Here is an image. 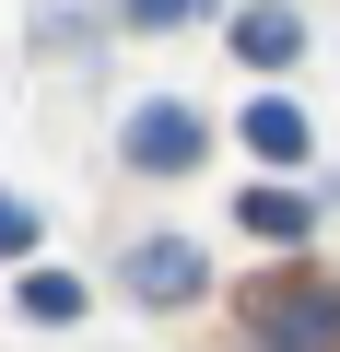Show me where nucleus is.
I'll return each instance as SVG.
<instances>
[{"mask_svg":"<svg viewBox=\"0 0 340 352\" xmlns=\"http://www.w3.org/2000/svg\"><path fill=\"white\" fill-rule=\"evenodd\" d=\"M129 24H188V12H212V0H117Z\"/></svg>","mask_w":340,"mask_h":352,"instance_id":"obj_8","label":"nucleus"},{"mask_svg":"<svg viewBox=\"0 0 340 352\" xmlns=\"http://www.w3.org/2000/svg\"><path fill=\"white\" fill-rule=\"evenodd\" d=\"M235 223H247V235H270V247H293V235H305L317 212H305L293 188H247V200H235Z\"/></svg>","mask_w":340,"mask_h":352,"instance_id":"obj_6","label":"nucleus"},{"mask_svg":"<svg viewBox=\"0 0 340 352\" xmlns=\"http://www.w3.org/2000/svg\"><path fill=\"white\" fill-rule=\"evenodd\" d=\"M235 59L247 71H293L305 59V12H293V0H247V12H235Z\"/></svg>","mask_w":340,"mask_h":352,"instance_id":"obj_4","label":"nucleus"},{"mask_svg":"<svg viewBox=\"0 0 340 352\" xmlns=\"http://www.w3.org/2000/svg\"><path fill=\"white\" fill-rule=\"evenodd\" d=\"M0 247H36V212L24 200H0Z\"/></svg>","mask_w":340,"mask_h":352,"instance_id":"obj_9","label":"nucleus"},{"mask_svg":"<svg viewBox=\"0 0 340 352\" xmlns=\"http://www.w3.org/2000/svg\"><path fill=\"white\" fill-rule=\"evenodd\" d=\"M200 282H212V270H200L188 235H141V247H129V294H141V305H188Z\"/></svg>","mask_w":340,"mask_h":352,"instance_id":"obj_3","label":"nucleus"},{"mask_svg":"<svg viewBox=\"0 0 340 352\" xmlns=\"http://www.w3.org/2000/svg\"><path fill=\"white\" fill-rule=\"evenodd\" d=\"M247 153H270V164H305V118H293L282 94H258V106H247Z\"/></svg>","mask_w":340,"mask_h":352,"instance_id":"obj_5","label":"nucleus"},{"mask_svg":"<svg viewBox=\"0 0 340 352\" xmlns=\"http://www.w3.org/2000/svg\"><path fill=\"white\" fill-rule=\"evenodd\" d=\"M129 164L141 176H188L200 164V118L188 106H129Z\"/></svg>","mask_w":340,"mask_h":352,"instance_id":"obj_2","label":"nucleus"},{"mask_svg":"<svg viewBox=\"0 0 340 352\" xmlns=\"http://www.w3.org/2000/svg\"><path fill=\"white\" fill-rule=\"evenodd\" d=\"M24 317H36V329H71V317H82V282H71V270H24Z\"/></svg>","mask_w":340,"mask_h":352,"instance_id":"obj_7","label":"nucleus"},{"mask_svg":"<svg viewBox=\"0 0 340 352\" xmlns=\"http://www.w3.org/2000/svg\"><path fill=\"white\" fill-rule=\"evenodd\" d=\"M235 317H247L270 352H340V282H328V270H305V258L258 270V282L235 294Z\"/></svg>","mask_w":340,"mask_h":352,"instance_id":"obj_1","label":"nucleus"}]
</instances>
